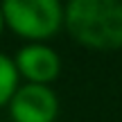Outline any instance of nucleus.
<instances>
[{
	"mask_svg": "<svg viewBox=\"0 0 122 122\" xmlns=\"http://www.w3.org/2000/svg\"><path fill=\"white\" fill-rule=\"evenodd\" d=\"M63 27L79 45L95 52L122 50L120 0H68L63 5Z\"/></svg>",
	"mask_w": 122,
	"mask_h": 122,
	"instance_id": "f257e3e1",
	"label": "nucleus"
},
{
	"mask_svg": "<svg viewBox=\"0 0 122 122\" xmlns=\"http://www.w3.org/2000/svg\"><path fill=\"white\" fill-rule=\"evenodd\" d=\"M5 25L25 43H48L63 30V0H0Z\"/></svg>",
	"mask_w": 122,
	"mask_h": 122,
	"instance_id": "f03ea898",
	"label": "nucleus"
},
{
	"mask_svg": "<svg viewBox=\"0 0 122 122\" xmlns=\"http://www.w3.org/2000/svg\"><path fill=\"white\" fill-rule=\"evenodd\" d=\"M11 122H57L59 97L52 86L20 84L7 104Z\"/></svg>",
	"mask_w": 122,
	"mask_h": 122,
	"instance_id": "7ed1b4c3",
	"label": "nucleus"
},
{
	"mask_svg": "<svg viewBox=\"0 0 122 122\" xmlns=\"http://www.w3.org/2000/svg\"><path fill=\"white\" fill-rule=\"evenodd\" d=\"M14 63L25 84L50 86L61 75V57L48 43H25L16 52Z\"/></svg>",
	"mask_w": 122,
	"mask_h": 122,
	"instance_id": "20e7f679",
	"label": "nucleus"
},
{
	"mask_svg": "<svg viewBox=\"0 0 122 122\" xmlns=\"http://www.w3.org/2000/svg\"><path fill=\"white\" fill-rule=\"evenodd\" d=\"M18 86H20V75L16 70L14 57L0 52V109H7Z\"/></svg>",
	"mask_w": 122,
	"mask_h": 122,
	"instance_id": "39448f33",
	"label": "nucleus"
},
{
	"mask_svg": "<svg viewBox=\"0 0 122 122\" xmlns=\"http://www.w3.org/2000/svg\"><path fill=\"white\" fill-rule=\"evenodd\" d=\"M5 30H7V25H5V16H2V9H0V36H2Z\"/></svg>",
	"mask_w": 122,
	"mask_h": 122,
	"instance_id": "423d86ee",
	"label": "nucleus"
},
{
	"mask_svg": "<svg viewBox=\"0 0 122 122\" xmlns=\"http://www.w3.org/2000/svg\"><path fill=\"white\" fill-rule=\"evenodd\" d=\"M120 2H122V0H120Z\"/></svg>",
	"mask_w": 122,
	"mask_h": 122,
	"instance_id": "0eeeda50",
	"label": "nucleus"
}]
</instances>
